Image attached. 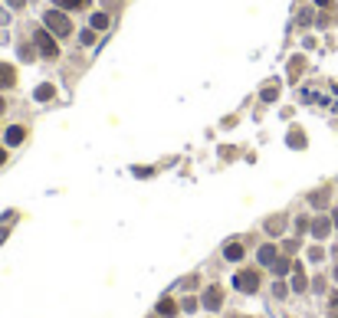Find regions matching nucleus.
Here are the masks:
<instances>
[{
	"instance_id": "10",
	"label": "nucleus",
	"mask_w": 338,
	"mask_h": 318,
	"mask_svg": "<svg viewBox=\"0 0 338 318\" xmlns=\"http://www.w3.org/2000/svg\"><path fill=\"white\" fill-rule=\"evenodd\" d=\"M161 312L164 315H174V302H161Z\"/></svg>"
},
{
	"instance_id": "12",
	"label": "nucleus",
	"mask_w": 338,
	"mask_h": 318,
	"mask_svg": "<svg viewBox=\"0 0 338 318\" xmlns=\"http://www.w3.org/2000/svg\"><path fill=\"white\" fill-rule=\"evenodd\" d=\"M10 3H13V7H20V3H23V0H10Z\"/></svg>"
},
{
	"instance_id": "11",
	"label": "nucleus",
	"mask_w": 338,
	"mask_h": 318,
	"mask_svg": "<svg viewBox=\"0 0 338 318\" xmlns=\"http://www.w3.org/2000/svg\"><path fill=\"white\" fill-rule=\"evenodd\" d=\"M3 161H7V154H3V151H0V164H3Z\"/></svg>"
},
{
	"instance_id": "9",
	"label": "nucleus",
	"mask_w": 338,
	"mask_h": 318,
	"mask_svg": "<svg viewBox=\"0 0 338 318\" xmlns=\"http://www.w3.org/2000/svg\"><path fill=\"white\" fill-rule=\"evenodd\" d=\"M36 95H40V99H49V95H53V86H43L40 92H36Z\"/></svg>"
},
{
	"instance_id": "3",
	"label": "nucleus",
	"mask_w": 338,
	"mask_h": 318,
	"mask_svg": "<svg viewBox=\"0 0 338 318\" xmlns=\"http://www.w3.org/2000/svg\"><path fill=\"white\" fill-rule=\"evenodd\" d=\"M13 69L10 66H0V89H7V86H13Z\"/></svg>"
},
{
	"instance_id": "1",
	"label": "nucleus",
	"mask_w": 338,
	"mask_h": 318,
	"mask_svg": "<svg viewBox=\"0 0 338 318\" xmlns=\"http://www.w3.org/2000/svg\"><path fill=\"white\" fill-rule=\"evenodd\" d=\"M46 26H49V30H53L56 36H66L69 30H72V23L66 20L63 13H56V10H49V13H46Z\"/></svg>"
},
{
	"instance_id": "8",
	"label": "nucleus",
	"mask_w": 338,
	"mask_h": 318,
	"mask_svg": "<svg viewBox=\"0 0 338 318\" xmlns=\"http://www.w3.org/2000/svg\"><path fill=\"white\" fill-rule=\"evenodd\" d=\"M227 256H230V259H240L243 250H240V246H227Z\"/></svg>"
},
{
	"instance_id": "4",
	"label": "nucleus",
	"mask_w": 338,
	"mask_h": 318,
	"mask_svg": "<svg viewBox=\"0 0 338 318\" xmlns=\"http://www.w3.org/2000/svg\"><path fill=\"white\" fill-rule=\"evenodd\" d=\"M237 285H243V289H256V275H253V273L237 275Z\"/></svg>"
},
{
	"instance_id": "6",
	"label": "nucleus",
	"mask_w": 338,
	"mask_h": 318,
	"mask_svg": "<svg viewBox=\"0 0 338 318\" xmlns=\"http://www.w3.org/2000/svg\"><path fill=\"white\" fill-rule=\"evenodd\" d=\"M92 26H96V30H105V26H109V17H105V13H96V17H92Z\"/></svg>"
},
{
	"instance_id": "7",
	"label": "nucleus",
	"mask_w": 338,
	"mask_h": 318,
	"mask_svg": "<svg viewBox=\"0 0 338 318\" xmlns=\"http://www.w3.org/2000/svg\"><path fill=\"white\" fill-rule=\"evenodd\" d=\"M56 3H59V7H69V10H72V7H86L89 0H56Z\"/></svg>"
},
{
	"instance_id": "14",
	"label": "nucleus",
	"mask_w": 338,
	"mask_h": 318,
	"mask_svg": "<svg viewBox=\"0 0 338 318\" xmlns=\"http://www.w3.org/2000/svg\"><path fill=\"white\" fill-rule=\"evenodd\" d=\"M0 109H3V99H0Z\"/></svg>"
},
{
	"instance_id": "13",
	"label": "nucleus",
	"mask_w": 338,
	"mask_h": 318,
	"mask_svg": "<svg viewBox=\"0 0 338 318\" xmlns=\"http://www.w3.org/2000/svg\"><path fill=\"white\" fill-rule=\"evenodd\" d=\"M318 3H328V0H318Z\"/></svg>"
},
{
	"instance_id": "5",
	"label": "nucleus",
	"mask_w": 338,
	"mask_h": 318,
	"mask_svg": "<svg viewBox=\"0 0 338 318\" xmlns=\"http://www.w3.org/2000/svg\"><path fill=\"white\" fill-rule=\"evenodd\" d=\"M7 141H10V144H20V141H23V128H10V132H7Z\"/></svg>"
},
{
	"instance_id": "2",
	"label": "nucleus",
	"mask_w": 338,
	"mask_h": 318,
	"mask_svg": "<svg viewBox=\"0 0 338 318\" xmlns=\"http://www.w3.org/2000/svg\"><path fill=\"white\" fill-rule=\"evenodd\" d=\"M36 43H40L43 56H59V53H56V43L49 40V33H46V30H36Z\"/></svg>"
}]
</instances>
